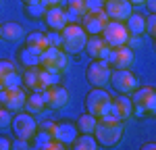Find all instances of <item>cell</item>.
Returning <instances> with one entry per match:
<instances>
[{
    "instance_id": "6da1fadb",
    "label": "cell",
    "mask_w": 156,
    "mask_h": 150,
    "mask_svg": "<svg viewBox=\"0 0 156 150\" xmlns=\"http://www.w3.org/2000/svg\"><path fill=\"white\" fill-rule=\"evenodd\" d=\"M62 36V50L67 54H81L87 42V34L79 23H67L60 29Z\"/></svg>"
},
{
    "instance_id": "7a4b0ae2",
    "label": "cell",
    "mask_w": 156,
    "mask_h": 150,
    "mask_svg": "<svg viewBox=\"0 0 156 150\" xmlns=\"http://www.w3.org/2000/svg\"><path fill=\"white\" fill-rule=\"evenodd\" d=\"M123 131H125L123 121H98L96 129H94V138H96L98 146L112 148L123 138Z\"/></svg>"
},
{
    "instance_id": "3957f363",
    "label": "cell",
    "mask_w": 156,
    "mask_h": 150,
    "mask_svg": "<svg viewBox=\"0 0 156 150\" xmlns=\"http://www.w3.org/2000/svg\"><path fill=\"white\" fill-rule=\"evenodd\" d=\"M40 67L42 69H48V71H54V73H65L69 69V54L62 48H56V46H48V48L42 52V59H40Z\"/></svg>"
},
{
    "instance_id": "277c9868",
    "label": "cell",
    "mask_w": 156,
    "mask_h": 150,
    "mask_svg": "<svg viewBox=\"0 0 156 150\" xmlns=\"http://www.w3.org/2000/svg\"><path fill=\"white\" fill-rule=\"evenodd\" d=\"M11 129L15 138H19V140H31L34 134H36L37 129V121L34 119V115L31 112H25V111H17L12 115V121H11Z\"/></svg>"
},
{
    "instance_id": "5b68a950",
    "label": "cell",
    "mask_w": 156,
    "mask_h": 150,
    "mask_svg": "<svg viewBox=\"0 0 156 150\" xmlns=\"http://www.w3.org/2000/svg\"><path fill=\"white\" fill-rule=\"evenodd\" d=\"M102 40L106 42L110 48H117V46H125L127 44V40H129V31H127V27L123 21H112V19H108V23L104 25V29H102Z\"/></svg>"
},
{
    "instance_id": "8992f818",
    "label": "cell",
    "mask_w": 156,
    "mask_h": 150,
    "mask_svg": "<svg viewBox=\"0 0 156 150\" xmlns=\"http://www.w3.org/2000/svg\"><path fill=\"white\" fill-rule=\"evenodd\" d=\"M129 98H131L133 106H142L146 112V117H154L156 115V90L150 86L146 88H135L131 94H129Z\"/></svg>"
},
{
    "instance_id": "52a82bcc",
    "label": "cell",
    "mask_w": 156,
    "mask_h": 150,
    "mask_svg": "<svg viewBox=\"0 0 156 150\" xmlns=\"http://www.w3.org/2000/svg\"><path fill=\"white\" fill-rule=\"evenodd\" d=\"M108 84L119 94H131L133 90L137 88V79H135V75L129 69H112Z\"/></svg>"
},
{
    "instance_id": "ba28073f",
    "label": "cell",
    "mask_w": 156,
    "mask_h": 150,
    "mask_svg": "<svg viewBox=\"0 0 156 150\" xmlns=\"http://www.w3.org/2000/svg\"><path fill=\"white\" fill-rule=\"evenodd\" d=\"M110 67H108L106 62L102 61H94L87 65V69H85V79L90 81V86L94 88H104L108 86V79H110Z\"/></svg>"
},
{
    "instance_id": "9c48e42d",
    "label": "cell",
    "mask_w": 156,
    "mask_h": 150,
    "mask_svg": "<svg viewBox=\"0 0 156 150\" xmlns=\"http://www.w3.org/2000/svg\"><path fill=\"white\" fill-rule=\"evenodd\" d=\"M108 23V17L104 11H85L81 15V27L87 36H100L104 25Z\"/></svg>"
},
{
    "instance_id": "30bf717a",
    "label": "cell",
    "mask_w": 156,
    "mask_h": 150,
    "mask_svg": "<svg viewBox=\"0 0 156 150\" xmlns=\"http://www.w3.org/2000/svg\"><path fill=\"white\" fill-rule=\"evenodd\" d=\"M110 94H108L104 88H94V90H90L87 94H85V100H83V106H85V112H92V115H96L104 109V104L110 102Z\"/></svg>"
},
{
    "instance_id": "8fae6325",
    "label": "cell",
    "mask_w": 156,
    "mask_h": 150,
    "mask_svg": "<svg viewBox=\"0 0 156 150\" xmlns=\"http://www.w3.org/2000/svg\"><path fill=\"white\" fill-rule=\"evenodd\" d=\"M102 11L106 12L108 19H112V21H123V23H125V19L133 12V4L129 0H106Z\"/></svg>"
},
{
    "instance_id": "7c38bea8",
    "label": "cell",
    "mask_w": 156,
    "mask_h": 150,
    "mask_svg": "<svg viewBox=\"0 0 156 150\" xmlns=\"http://www.w3.org/2000/svg\"><path fill=\"white\" fill-rule=\"evenodd\" d=\"M25 98H27V92L23 90V86L12 88V90H2V106L9 109L11 112L23 111L25 109Z\"/></svg>"
},
{
    "instance_id": "4fadbf2b",
    "label": "cell",
    "mask_w": 156,
    "mask_h": 150,
    "mask_svg": "<svg viewBox=\"0 0 156 150\" xmlns=\"http://www.w3.org/2000/svg\"><path fill=\"white\" fill-rule=\"evenodd\" d=\"M77 134H79V129L71 121H60V123H54V127H52V138L56 142H60L62 146H71Z\"/></svg>"
},
{
    "instance_id": "5bb4252c",
    "label": "cell",
    "mask_w": 156,
    "mask_h": 150,
    "mask_svg": "<svg viewBox=\"0 0 156 150\" xmlns=\"http://www.w3.org/2000/svg\"><path fill=\"white\" fill-rule=\"evenodd\" d=\"M44 96H46V104H48V109H52V111L65 109V106L69 104V92L60 86V84L46 88V90H44Z\"/></svg>"
},
{
    "instance_id": "9a60e30c",
    "label": "cell",
    "mask_w": 156,
    "mask_h": 150,
    "mask_svg": "<svg viewBox=\"0 0 156 150\" xmlns=\"http://www.w3.org/2000/svg\"><path fill=\"white\" fill-rule=\"evenodd\" d=\"M131 65H133V48H129L125 44V46H117L112 50V62H110L112 69H129Z\"/></svg>"
},
{
    "instance_id": "2e32d148",
    "label": "cell",
    "mask_w": 156,
    "mask_h": 150,
    "mask_svg": "<svg viewBox=\"0 0 156 150\" xmlns=\"http://www.w3.org/2000/svg\"><path fill=\"white\" fill-rule=\"evenodd\" d=\"M44 21L50 29L54 31H60L65 25H67V17H65V9H60V4L56 6H48L46 9V15H44Z\"/></svg>"
},
{
    "instance_id": "e0dca14e",
    "label": "cell",
    "mask_w": 156,
    "mask_h": 150,
    "mask_svg": "<svg viewBox=\"0 0 156 150\" xmlns=\"http://www.w3.org/2000/svg\"><path fill=\"white\" fill-rule=\"evenodd\" d=\"M25 109L29 112H42L44 109H48L44 90H34V92H29L27 98H25Z\"/></svg>"
},
{
    "instance_id": "ac0fdd59",
    "label": "cell",
    "mask_w": 156,
    "mask_h": 150,
    "mask_svg": "<svg viewBox=\"0 0 156 150\" xmlns=\"http://www.w3.org/2000/svg\"><path fill=\"white\" fill-rule=\"evenodd\" d=\"M17 59H19V62H21L23 67H40L42 52L25 44L23 48H19V52H17Z\"/></svg>"
},
{
    "instance_id": "d6986e66",
    "label": "cell",
    "mask_w": 156,
    "mask_h": 150,
    "mask_svg": "<svg viewBox=\"0 0 156 150\" xmlns=\"http://www.w3.org/2000/svg\"><path fill=\"white\" fill-rule=\"evenodd\" d=\"M125 27L131 36H144L146 34V17L140 12H131L127 19H125Z\"/></svg>"
},
{
    "instance_id": "ffe728a7",
    "label": "cell",
    "mask_w": 156,
    "mask_h": 150,
    "mask_svg": "<svg viewBox=\"0 0 156 150\" xmlns=\"http://www.w3.org/2000/svg\"><path fill=\"white\" fill-rule=\"evenodd\" d=\"M106 46H108V44L102 40V36H87V42H85L83 52H87V56L96 61L98 56H100V52L106 48Z\"/></svg>"
},
{
    "instance_id": "44dd1931",
    "label": "cell",
    "mask_w": 156,
    "mask_h": 150,
    "mask_svg": "<svg viewBox=\"0 0 156 150\" xmlns=\"http://www.w3.org/2000/svg\"><path fill=\"white\" fill-rule=\"evenodd\" d=\"M23 86L34 92V90H42V84H40V67H25L23 71Z\"/></svg>"
},
{
    "instance_id": "7402d4cb",
    "label": "cell",
    "mask_w": 156,
    "mask_h": 150,
    "mask_svg": "<svg viewBox=\"0 0 156 150\" xmlns=\"http://www.w3.org/2000/svg\"><path fill=\"white\" fill-rule=\"evenodd\" d=\"M71 148L73 150H96L100 146H98L94 134H77L75 142L71 144Z\"/></svg>"
},
{
    "instance_id": "603a6c76",
    "label": "cell",
    "mask_w": 156,
    "mask_h": 150,
    "mask_svg": "<svg viewBox=\"0 0 156 150\" xmlns=\"http://www.w3.org/2000/svg\"><path fill=\"white\" fill-rule=\"evenodd\" d=\"M2 38L9 42H19L23 38V27L15 21H6V23H2Z\"/></svg>"
},
{
    "instance_id": "cb8c5ba5",
    "label": "cell",
    "mask_w": 156,
    "mask_h": 150,
    "mask_svg": "<svg viewBox=\"0 0 156 150\" xmlns=\"http://www.w3.org/2000/svg\"><path fill=\"white\" fill-rule=\"evenodd\" d=\"M112 102L117 104V109H119L123 121L129 119V117L133 115V102H131V98H129V94H119L117 98H112Z\"/></svg>"
},
{
    "instance_id": "d4e9b609",
    "label": "cell",
    "mask_w": 156,
    "mask_h": 150,
    "mask_svg": "<svg viewBox=\"0 0 156 150\" xmlns=\"http://www.w3.org/2000/svg\"><path fill=\"white\" fill-rule=\"evenodd\" d=\"M75 125H77V129L81 134H94V129L98 125V117L92 115V112H83V115H79V119H77Z\"/></svg>"
},
{
    "instance_id": "484cf974",
    "label": "cell",
    "mask_w": 156,
    "mask_h": 150,
    "mask_svg": "<svg viewBox=\"0 0 156 150\" xmlns=\"http://www.w3.org/2000/svg\"><path fill=\"white\" fill-rule=\"evenodd\" d=\"M25 44H27V46H31V48H36V50H40V52H44V50L48 48L46 31H31L29 36L25 38Z\"/></svg>"
},
{
    "instance_id": "4316f807",
    "label": "cell",
    "mask_w": 156,
    "mask_h": 150,
    "mask_svg": "<svg viewBox=\"0 0 156 150\" xmlns=\"http://www.w3.org/2000/svg\"><path fill=\"white\" fill-rule=\"evenodd\" d=\"M50 140H52V131H50V129H44V127H40V129H36V134H34V138H31L29 142H31L34 148L46 150V146H48Z\"/></svg>"
},
{
    "instance_id": "83f0119b",
    "label": "cell",
    "mask_w": 156,
    "mask_h": 150,
    "mask_svg": "<svg viewBox=\"0 0 156 150\" xmlns=\"http://www.w3.org/2000/svg\"><path fill=\"white\" fill-rule=\"evenodd\" d=\"M98 121H123V119H121L119 109H117V104L112 102V98H110V102L104 104L102 111L98 112Z\"/></svg>"
},
{
    "instance_id": "f1b7e54d",
    "label": "cell",
    "mask_w": 156,
    "mask_h": 150,
    "mask_svg": "<svg viewBox=\"0 0 156 150\" xmlns=\"http://www.w3.org/2000/svg\"><path fill=\"white\" fill-rule=\"evenodd\" d=\"M19 86H23V77H21V73L17 69L6 73L0 79V90H12V88H19Z\"/></svg>"
},
{
    "instance_id": "f546056e",
    "label": "cell",
    "mask_w": 156,
    "mask_h": 150,
    "mask_svg": "<svg viewBox=\"0 0 156 150\" xmlns=\"http://www.w3.org/2000/svg\"><path fill=\"white\" fill-rule=\"evenodd\" d=\"M40 84H42V90L56 86V84H60V73H54V71H48V69L40 67Z\"/></svg>"
},
{
    "instance_id": "4dcf8cb0",
    "label": "cell",
    "mask_w": 156,
    "mask_h": 150,
    "mask_svg": "<svg viewBox=\"0 0 156 150\" xmlns=\"http://www.w3.org/2000/svg\"><path fill=\"white\" fill-rule=\"evenodd\" d=\"M25 6H27V17H29V19H44L46 9H48V4H46L44 0H37V2L25 4Z\"/></svg>"
},
{
    "instance_id": "1f68e13d",
    "label": "cell",
    "mask_w": 156,
    "mask_h": 150,
    "mask_svg": "<svg viewBox=\"0 0 156 150\" xmlns=\"http://www.w3.org/2000/svg\"><path fill=\"white\" fill-rule=\"evenodd\" d=\"M46 40H48V46H56V48H62V36H60V31L48 29V31H46Z\"/></svg>"
},
{
    "instance_id": "d6a6232c",
    "label": "cell",
    "mask_w": 156,
    "mask_h": 150,
    "mask_svg": "<svg viewBox=\"0 0 156 150\" xmlns=\"http://www.w3.org/2000/svg\"><path fill=\"white\" fill-rule=\"evenodd\" d=\"M146 34L150 38L156 36V12H148L146 17Z\"/></svg>"
},
{
    "instance_id": "836d02e7",
    "label": "cell",
    "mask_w": 156,
    "mask_h": 150,
    "mask_svg": "<svg viewBox=\"0 0 156 150\" xmlns=\"http://www.w3.org/2000/svg\"><path fill=\"white\" fill-rule=\"evenodd\" d=\"M11 121H12V112L4 106H0V129L11 127Z\"/></svg>"
},
{
    "instance_id": "e575fe53",
    "label": "cell",
    "mask_w": 156,
    "mask_h": 150,
    "mask_svg": "<svg viewBox=\"0 0 156 150\" xmlns=\"http://www.w3.org/2000/svg\"><path fill=\"white\" fill-rule=\"evenodd\" d=\"M65 17H67V23H79V21H81V12H77L75 9H71V6L65 9Z\"/></svg>"
},
{
    "instance_id": "d590c367",
    "label": "cell",
    "mask_w": 156,
    "mask_h": 150,
    "mask_svg": "<svg viewBox=\"0 0 156 150\" xmlns=\"http://www.w3.org/2000/svg\"><path fill=\"white\" fill-rule=\"evenodd\" d=\"M104 0H85V11H102Z\"/></svg>"
},
{
    "instance_id": "8d00e7d4",
    "label": "cell",
    "mask_w": 156,
    "mask_h": 150,
    "mask_svg": "<svg viewBox=\"0 0 156 150\" xmlns=\"http://www.w3.org/2000/svg\"><path fill=\"white\" fill-rule=\"evenodd\" d=\"M11 71H15V65H12L11 61H6V59H2V61H0V79L6 73H11Z\"/></svg>"
},
{
    "instance_id": "74e56055",
    "label": "cell",
    "mask_w": 156,
    "mask_h": 150,
    "mask_svg": "<svg viewBox=\"0 0 156 150\" xmlns=\"http://www.w3.org/2000/svg\"><path fill=\"white\" fill-rule=\"evenodd\" d=\"M67 6H71V9H75L77 12L83 15L85 12V0H67Z\"/></svg>"
},
{
    "instance_id": "f35d334b",
    "label": "cell",
    "mask_w": 156,
    "mask_h": 150,
    "mask_svg": "<svg viewBox=\"0 0 156 150\" xmlns=\"http://www.w3.org/2000/svg\"><path fill=\"white\" fill-rule=\"evenodd\" d=\"M127 46H129V48H140V46H142V36H131V34H129Z\"/></svg>"
},
{
    "instance_id": "ab89813d",
    "label": "cell",
    "mask_w": 156,
    "mask_h": 150,
    "mask_svg": "<svg viewBox=\"0 0 156 150\" xmlns=\"http://www.w3.org/2000/svg\"><path fill=\"white\" fill-rule=\"evenodd\" d=\"M11 148L25 150V148H29V142H27V140H19V138H15V142H12V146H11Z\"/></svg>"
},
{
    "instance_id": "60d3db41",
    "label": "cell",
    "mask_w": 156,
    "mask_h": 150,
    "mask_svg": "<svg viewBox=\"0 0 156 150\" xmlns=\"http://www.w3.org/2000/svg\"><path fill=\"white\" fill-rule=\"evenodd\" d=\"M12 140H9L6 136H0V150H11Z\"/></svg>"
},
{
    "instance_id": "b9f144b4",
    "label": "cell",
    "mask_w": 156,
    "mask_h": 150,
    "mask_svg": "<svg viewBox=\"0 0 156 150\" xmlns=\"http://www.w3.org/2000/svg\"><path fill=\"white\" fill-rule=\"evenodd\" d=\"M144 4L148 6L150 12H156V0H144Z\"/></svg>"
},
{
    "instance_id": "7bdbcfd3",
    "label": "cell",
    "mask_w": 156,
    "mask_h": 150,
    "mask_svg": "<svg viewBox=\"0 0 156 150\" xmlns=\"http://www.w3.org/2000/svg\"><path fill=\"white\" fill-rule=\"evenodd\" d=\"M142 148H144V150H152V148H156V144H154V142H146Z\"/></svg>"
},
{
    "instance_id": "ee69618b",
    "label": "cell",
    "mask_w": 156,
    "mask_h": 150,
    "mask_svg": "<svg viewBox=\"0 0 156 150\" xmlns=\"http://www.w3.org/2000/svg\"><path fill=\"white\" fill-rule=\"evenodd\" d=\"M48 6H56V4H60V0H44Z\"/></svg>"
},
{
    "instance_id": "f6af8a7d",
    "label": "cell",
    "mask_w": 156,
    "mask_h": 150,
    "mask_svg": "<svg viewBox=\"0 0 156 150\" xmlns=\"http://www.w3.org/2000/svg\"><path fill=\"white\" fill-rule=\"evenodd\" d=\"M42 127H44V129H50V131H52V127H54V123H52V121H46V123L42 125Z\"/></svg>"
},
{
    "instance_id": "bcb514c9",
    "label": "cell",
    "mask_w": 156,
    "mask_h": 150,
    "mask_svg": "<svg viewBox=\"0 0 156 150\" xmlns=\"http://www.w3.org/2000/svg\"><path fill=\"white\" fill-rule=\"evenodd\" d=\"M131 4H144V0H129Z\"/></svg>"
},
{
    "instance_id": "7dc6e473",
    "label": "cell",
    "mask_w": 156,
    "mask_h": 150,
    "mask_svg": "<svg viewBox=\"0 0 156 150\" xmlns=\"http://www.w3.org/2000/svg\"><path fill=\"white\" fill-rule=\"evenodd\" d=\"M25 4H31V2H37V0H23Z\"/></svg>"
},
{
    "instance_id": "c3c4849f",
    "label": "cell",
    "mask_w": 156,
    "mask_h": 150,
    "mask_svg": "<svg viewBox=\"0 0 156 150\" xmlns=\"http://www.w3.org/2000/svg\"><path fill=\"white\" fill-rule=\"evenodd\" d=\"M0 106H2V90H0Z\"/></svg>"
},
{
    "instance_id": "681fc988",
    "label": "cell",
    "mask_w": 156,
    "mask_h": 150,
    "mask_svg": "<svg viewBox=\"0 0 156 150\" xmlns=\"http://www.w3.org/2000/svg\"><path fill=\"white\" fill-rule=\"evenodd\" d=\"M0 40H2V23H0Z\"/></svg>"
}]
</instances>
